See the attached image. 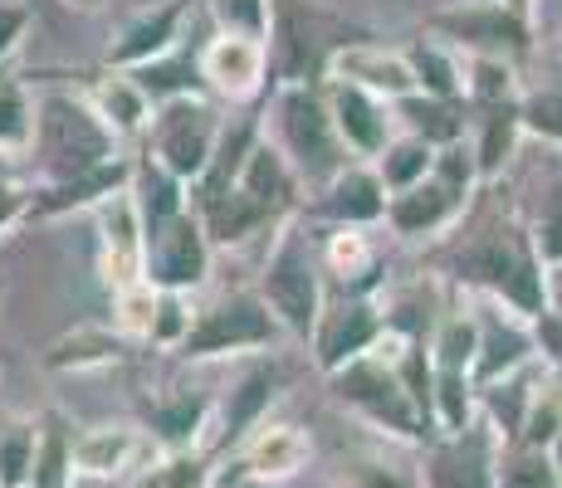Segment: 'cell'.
I'll use <instances>...</instances> for the list:
<instances>
[{
    "mask_svg": "<svg viewBox=\"0 0 562 488\" xmlns=\"http://www.w3.org/2000/svg\"><path fill=\"white\" fill-rule=\"evenodd\" d=\"M450 274L484 288L524 322H533L548 308V269L524 220H494L480 235H470L450 254Z\"/></svg>",
    "mask_w": 562,
    "mask_h": 488,
    "instance_id": "6da1fadb",
    "label": "cell"
},
{
    "mask_svg": "<svg viewBox=\"0 0 562 488\" xmlns=\"http://www.w3.org/2000/svg\"><path fill=\"white\" fill-rule=\"evenodd\" d=\"M123 137L99 117L89 93L74 89H40L35 93V127H30V167L35 186L69 181L79 171H93L103 161L123 157Z\"/></svg>",
    "mask_w": 562,
    "mask_h": 488,
    "instance_id": "7a4b0ae2",
    "label": "cell"
},
{
    "mask_svg": "<svg viewBox=\"0 0 562 488\" xmlns=\"http://www.w3.org/2000/svg\"><path fill=\"white\" fill-rule=\"evenodd\" d=\"M358 39H372V30L338 15L323 0H274L265 35L269 83H313V89H323L333 59Z\"/></svg>",
    "mask_w": 562,
    "mask_h": 488,
    "instance_id": "3957f363",
    "label": "cell"
},
{
    "mask_svg": "<svg viewBox=\"0 0 562 488\" xmlns=\"http://www.w3.org/2000/svg\"><path fill=\"white\" fill-rule=\"evenodd\" d=\"M259 133L274 143V151L289 161L304 191H318L348 167V147H342L333 113L323 103V89L313 83H274L265 103V127Z\"/></svg>",
    "mask_w": 562,
    "mask_h": 488,
    "instance_id": "277c9868",
    "label": "cell"
},
{
    "mask_svg": "<svg viewBox=\"0 0 562 488\" xmlns=\"http://www.w3.org/2000/svg\"><path fill=\"white\" fill-rule=\"evenodd\" d=\"M259 298L269 303V313L279 318L284 338L304 342L313 338V322L323 313V259H318V245L304 235L299 220H284L274 230V249L265 254V269H259Z\"/></svg>",
    "mask_w": 562,
    "mask_h": 488,
    "instance_id": "5b68a950",
    "label": "cell"
},
{
    "mask_svg": "<svg viewBox=\"0 0 562 488\" xmlns=\"http://www.w3.org/2000/svg\"><path fill=\"white\" fill-rule=\"evenodd\" d=\"M474 191H480V167H474L470 143L460 137V143L436 151V167H430L426 181L386 195L382 220L392 225V235H402V240H426V235H440L460 220Z\"/></svg>",
    "mask_w": 562,
    "mask_h": 488,
    "instance_id": "8992f818",
    "label": "cell"
},
{
    "mask_svg": "<svg viewBox=\"0 0 562 488\" xmlns=\"http://www.w3.org/2000/svg\"><path fill=\"white\" fill-rule=\"evenodd\" d=\"M328 382H333V390H338L342 406H352L367 425H376L382 435L411 440V444H426L430 440L382 342H376L367 356H358V362H348L342 372H333Z\"/></svg>",
    "mask_w": 562,
    "mask_h": 488,
    "instance_id": "52a82bcc",
    "label": "cell"
},
{
    "mask_svg": "<svg viewBox=\"0 0 562 488\" xmlns=\"http://www.w3.org/2000/svg\"><path fill=\"white\" fill-rule=\"evenodd\" d=\"M279 342H284V328L259 293H225L221 303L191 318V332L181 338L177 352L187 362H215V356L240 352H274Z\"/></svg>",
    "mask_w": 562,
    "mask_h": 488,
    "instance_id": "ba28073f",
    "label": "cell"
},
{
    "mask_svg": "<svg viewBox=\"0 0 562 488\" xmlns=\"http://www.w3.org/2000/svg\"><path fill=\"white\" fill-rule=\"evenodd\" d=\"M221 113L205 103L201 93H187V98H167V103L153 107V123H147V157L157 167H167L177 181H196L211 161L215 143H221Z\"/></svg>",
    "mask_w": 562,
    "mask_h": 488,
    "instance_id": "9c48e42d",
    "label": "cell"
},
{
    "mask_svg": "<svg viewBox=\"0 0 562 488\" xmlns=\"http://www.w3.org/2000/svg\"><path fill=\"white\" fill-rule=\"evenodd\" d=\"M211 240H205L201 215L181 211L161 225H147L143 230V279L153 288H171V293H191L205 284L211 274Z\"/></svg>",
    "mask_w": 562,
    "mask_h": 488,
    "instance_id": "30bf717a",
    "label": "cell"
},
{
    "mask_svg": "<svg viewBox=\"0 0 562 488\" xmlns=\"http://www.w3.org/2000/svg\"><path fill=\"white\" fill-rule=\"evenodd\" d=\"M382 338H386V313L372 303V293H333V298H323V313L313 322L308 352L318 362V372L333 376L348 362L367 356Z\"/></svg>",
    "mask_w": 562,
    "mask_h": 488,
    "instance_id": "8fae6325",
    "label": "cell"
},
{
    "mask_svg": "<svg viewBox=\"0 0 562 488\" xmlns=\"http://www.w3.org/2000/svg\"><path fill=\"white\" fill-rule=\"evenodd\" d=\"M426 30L450 49L464 54H524L528 49V15L499 5V0H464V5L436 10Z\"/></svg>",
    "mask_w": 562,
    "mask_h": 488,
    "instance_id": "7c38bea8",
    "label": "cell"
},
{
    "mask_svg": "<svg viewBox=\"0 0 562 488\" xmlns=\"http://www.w3.org/2000/svg\"><path fill=\"white\" fill-rule=\"evenodd\" d=\"M499 440L484 420H470L456 435H436L420 459V488H494Z\"/></svg>",
    "mask_w": 562,
    "mask_h": 488,
    "instance_id": "4fadbf2b",
    "label": "cell"
},
{
    "mask_svg": "<svg viewBox=\"0 0 562 488\" xmlns=\"http://www.w3.org/2000/svg\"><path fill=\"white\" fill-rule=\"evenodd\" d=\"M196 69H201L205 89L231 98V103H245V98L269 89V49H265V39L231 35V30H221L215 39H205L201 54H196Z\"/></svg>",
    "mask_w": 562,
    "mask_h": 488,
    "instance_id": "5bb4252c",
    "label": "cell"
},
{
    "mask_svg": "<svg viewBox=\"0 0 562 488\" xmlns=\"http://www.w3.org/2000/svg\"><path fill=\"white\" fill-rule=\"evenodd\" d=\"M187 15H191V0H157V5H143L133 20H123V30L113 35V45L103 54V69H143V64L171 54L181 45Z\"/></svg>",
    "mask_w": 562,
    "mask_h": 488,
    "instance_id": "9a60e30c",
    "label": "cell"
},
{
    "mask_svg": "<svg viewBox=\"0 0 562 488\" xmlns=\"http://www.w3.org/2000/svg\"><path fill=\"white\" fill-rule=\"evenodd\" d=\"M99 220V264L108 288H127L143 279V215H137L133 191H117L93 205Z\"/></svg>",
    "mask_w": 562,
    "mask_h": 488,
    "instance_id": "2e32d148",
    "label": "cell"
},
{
    "mask_svg": "<svg viewBox=\"0 0 562 488\" xmlns=\"http://www.w3.org/2000/svg\"><path fill=\"white\" fill-rule=\"evenodd\" d=\"M323 103H328L333 113V127H338L342 147H348V157H362L372 161L376 151L392 143V103H382V98H372L358 83H342V79H328L323 83Z\"/></svg>",
    "mask_w": 562,
    "mask_h": 488,
    "instance_id": "e0dca14e",
    "label": "cell"
},
{
    "mask_svg": "<svg viewBox=\"0 0 562 488\" xmlns=\"http://www.w3.org/2000/svg\"><path fill=\"white\" fill-rule=\"evenodd\" d=\"M279 386H284V366L279 362H255L240 382L225 390L221 406H215V416H211L215 444H221V450H235V444L250 440L255 430L265 425L269 406L279 400Z\"/></svg>",
    "mask_w": 562,
    "mask_h": 488,
    "instance_id": "ac0fdd59",
    "label": "cell"
},
{
    "mask_svg": "<svg viewBox=\"0 0 562 488\" xmlns=\"http://www.w3.org/2000/svg\"><path fill=\"white\" fill-rule=\"evenodd\" d=\"M313 459V440L299 425H259L245 444H235V464L225 479L284 484Z\"/></svg>",
    "mask_w": 562,
    "mask_h": 488,
    "instance_id": "d6986e66",
    "label": "cell"
},
{
    "mask_svg": "<svg viewBox=\"0 0 562 488\" xmlns=\"http://www.w3.org/2000/svg\"><path fill=\"white\" fill-rule=\"evenodd\" d=\"M235 191L250 195V201H255L274 225L294 220L299 205H304V201H299V195H304V186H299V177L289 171V161L279 157L274 143H269L265 133H259V137H255V147L245 151L240 177H235Z\"/></svg>",
    "mask_w": 562,
    "mask_h": 488,
    "instance_id": "ffe728a7",
    "label": "cell"
},
{
    "mask_svg": "<svg viewBox=\"0 0 562 488\" xmlns=\"http://www.w3.org/2000/svg\"><path fill=\"white\" fill-rule=\"evenodd\" d=\"M313 211L328 225H358V230H367V225H376L386 215V186L372 171V161H348L328 186L313 191Z\"/></svg>",
    "mask_w": 562,
    "mask_h": 488,
    "instance_id": "44dd1931",
    "label": "cell"
},
{
    "mask_svg": "<svg viewBox=\"0 0 562 488\" xmlns=\"http://www.w3.org/2000/svg\"><path fill=\"white\" fill-rule=\"evenodd\" d=\"M480 318V356H474V386H490L509 372H524L533 362V328L518 313H509L504 303L474 313Z\"/></svg>",
    "mask_w": 562,
    "mask_h": 488,
    "instance_id": "7402d4cb",
    "label": "cell"
},
{
    "mask_svg": "<svg viewBox=\"0 0 562 488\" xmlns=\"http://www.w3.org/2000/svg\"><path fill=\"white\" fill-rule=\"evenodd\" d=\"M133 181V157H113L93 171H79L69 181H49V186H35L30 195V220H59V215L74 211H93L99 201L117 195Z\"/></svg>",
    "mask_w": 562,
    "mask_h": 488,
    "instance_id": "603a6c76",
    "label": "cell"
},
{
    "mask_svg": "<svg viewBox=\"0 0 562 488\" xmlns=\"http://www.w3.org/2000/svg\"><path fill=\"white\" fill-rule=\"evenodd\" d=\"M328 79H342V83H358L372 98H382V103H396V98L416 93V79H411V64L402 49H386L372 39H358V45H348L333 59Z\"/></svg>",
    "mask_w": 562,
    "mask_h": 488,
    "instance_id": "cb8c5ba5",
    "label": "cell"
},
{
    "mask_svg": "<svg viewBox=\"0 0 562 488\" xmlns=\"http://www.w3.org/2000/svg\"><path fill=\"white\" fill-rule=\"evenodd\" d=\"M215 400L196 396V390H167V396H153L143 406V435L157 444V450H201L205 430H211Z\"/></svg>",
    "mask_w": 562,
    "mask_h": 488,
    "instance_id": "d4e9b609",
    "label": "cell"
},
{
    "mask_svg": "<svg viewBox=\"0 0 562 488\" xmlns=\"http://www.w3.org/2000/svg\"><path fill=\"white\" fill-rule=\"evenodd\" d=\"M127 342L117 328H103V322H79L69 328L64 338H54L40 356V366L54 376H69V372H99V366H117L127 356Z\"/></svg>",
    "mask_w": 562,
    "mask_h": 488,
    "instance_id": "484cf974",
    "label": "cell"
},
{
    "mask_svg": "<svg viewBox=\"0 0 562 488\" xmlns=\"http://www.w3.org/2000/svg\"><path fill=\"white\" fill-rule=\"evenodd\" d=\"M143 430L127 425H89L74 435V469L93 474V479H117V474H137V459L147 450Z\"/></svg>",
    "mask_w": 562,
    "mask_h": 488,
    "instance_id": "4316f807",
    "label": "cell"
},
{
    "mask_svg": "<svg viewBox=\"0 0 562 488\" xmlns=\"http://www.w3.org/2000/svg\"><path fill=\"white\" fill-rule=\"evenodd\" d=\"M318 259H323V274L338 279L342 293H372L376 274H382V259H376L372 240L358 225H333L318 245Z\"/></svg>",
    "mask_w": 562,
    "mask_h": 488,
    "instance_id": "83f0119b",
    "label": "cell"
},
{
    "mask_svg": "<svg viewBox=\"0 0 562 488\" xmlns=\"http://www.w3.org/2000/svg\"><path fill=\"white\" fill-rule=\"evenodd\" d=\"M518 137H524V123H518V98H514V103L474 107L470 151H474V167H480V186H490V181L504 177V167H509Z\"/></svg>",
    "mask_w": 562,
    "mask_h": 488,
    "instance_id": "f1b7e54d",
    "label": "cell"
},
{
    "mask_svg": "<svg viewBox=\"0 0 562 488\" xmlns=\"http://www.w3.org/2000/svg\"><path fill=\"white\" fill-rule=\"evenodd\" d=\"M74 425L64 410H45L35 420V459L25 488H74Z\"/></svg>",
    "mask_w": 562,
    "mask_h": 488,
    "instance_id": "f546056e",
    "label": "cell"
},
{
    "mask_svg": "<svg viewBox=\"0 0 562 488\" xmlns=\"http://www.w3.org/2000/svg\"><path fill=\"white\" fill-rule=\"evenodd\" d=\"M392 123H402V133L411 137H426L430 147H450L464 137V98L406 93L392 103Z\"/></svg>",
    "mask_w": 562,
    "mask_h": 488,
    "instance_id": "4dcf8cb0",
    "label": "cell"
},
{
    "mask_svg": "<svg viewBox=\"0 0 562 488\" xmlns=\"http://www.w3.org/2000/svg\"><path fill=\"white\" fill-rule=\"evenodd\" d=\"M89 103L99 107V117L117 137H143L147 123H153V103L133 83V73H123V69H103L89 89Z\"/></svg>",
    "mask_w": 562,
    "mask_h": 488,
    "instance_id": "1f68e13d",
    "label": "cell"
},
{
    "mask_svg": "<svg viewBox=\"0 0 562 488\" xmlns=\"http://www.w3.org/2000/svg\"><path fill=\"white\" fill-rule=\"evenodd\" d=\"M127 191H133L137 201V215H143V230L147 225H161L171 220V215L187 211V181H177L167 167H157L153 157H133V181H127Z\"/></svg>",
    "mask_w": 562,
    "mask_h": 488,
    "instance_id": "d6a6232c",
    "label": "cell"
},
{
    "mask_svg": "<svg viewBox=\"0 0 562 488\" xmlns=\"http://www.w3.org/2000/svg\"><path fill=\"white\" fill-rule=\"evenodd\" d=\"M406 64H411V79H416V93H430V98H464V64H460V49L440 45L436 35L430 39H416L406 45Z\"/></svg>",
    "mask_w": 562,
    "mask_h": 488,
    "instance_id": "836d02e7",
    "label": "cell"
},
{
    "mask_svg": "<svg viewBox=\"0 0 562 488\" xmlns=\"http://www.w3.org/2000/svg\"><path fill=\"white\" fill-rule=\"evenodd\" d=\"M426 347H430V366L474 376V356H480V318H474V313H446V318H436Z\"/></svg>",
    "mask_w": 562,
    "mask_h": 488,
    "instance_id": "e575fe53",
    "label": "cell"
},
{
    "mask_svg": "<svg viewBox=\"0 0 562 488\" xmlns=\"http://www.w3.org/2000/svg\"><path fill=\"white\" fill-rule=\"evenodd\" d=\"M436 151L440 147H430L426 137H392L382 151L372 157V171L382 177V186L386 195H396V191H406V186H416V181H426L430 177V167H436Z\"/></svg>",
    "mask_w": 562,
    "mask_h": 488,
    "instance_id": "d590c367",
    "label": "cell"
},
{
    "mask_svg": "<svg viewBox=\"0 0 562 488\" xmlns=\"http://www.w3.org/2000/svg\"><path fill=\"white\" fill-rule=\"evenodd\" d=\"M464 103L490 107V103H514L518 93V69L509 54H464Z\"/></svg>",
    "mask_w": 562,
    "mask_h": 488,
    "instance_id": "8d00e7d4",
    "label": "cell"
},
{
    "mask_svg": "<svg viewBox=\"0 0 562 488\" xmlns=\"http://www.w3.org/2000/svg\"><path fill=\"white\" fill-rule=\"evenodd\" d=\"M123 73H133V83L147 93V103H167V98H187V93H196L201 89V69H196V54H187V49H171V54H161V59L153 64H143V69H123Z\"/></svg>",
    "mask_w": 562,
    "mask_h": 488,
    "instance_id": "74e56055",
    "label": "cell"
},
{
    "mask_svg": "<svg viewBox=\"0 0 562 488\" xmlns=\"http://www.w3.org/2000/svg\"><path fill=\"white\" fill-rule=\"evenodd\" d=\"M215 484V469L201 450H161L153 464L137 469L133 488H211Z\"/></svg>",
    "mask_w": 562,
    "mask_h": 488,
    "instance_id": "f35d334b",
    "label": "cell"
},
{
    "mask_svg": "<svg viewBox=\"0 0 562 488\" xmlns=\"http://www.w3.org/2000/svg\"><path fill=\"white\" fill-rule=\"evenodd\" d=\"M494 488H562L548 450L533 444H499V469H494Z\"/></svg>",
    "mask_w": 562,
    "mask_h": 488,
    "instance_id": "ab89813d",
    "label": "cell"
},
{
    "mask_svg": "<svg viewBox=\"0 0 562 488\" xmlns=\"http://www.w3.org/2000/svg\"><path fill=\"white\" fill-rule=\"evenodd\" d=\"M30 127H35V93L20 79L0 73V151L25 157L30 151Z\"/></svg>",
    "mask_w": 562,
    "mask_h": 488,
    "instance_id": "60d3db41",
    "label": "cell"
},
{
    "mask_svg": "<svg viewBox=\"0 0 562 488\" xmlns=\"http://www.w3.org/2000/svg\"><path fill=\"white\" fill-rule=\"evenodd\" d=\"M562 435V390L558 386H533V400H528L524 430H518L514 444H533V450H548Z\"/></svg>",
    "mask_w": 562,
    "mask_h": 488,
    "instance_id": "b9f144b4",
    "label": "cell"
},
{
    "mask_svg": "<svg viewBox=\"0 0 562 488\" xmlns=\"http://www.w3.org/2000/svg\"><path fill=\"white\" fill-rule=\"evenodd\" d=\"M191 318H196V308L187 303V293L157 288V303H153V328H147V342L161 347V352H177L181 338L191 332Z\"/></svg>",
    "mask_w": 562,
    "mask_h": 488,
    "instance_id": "7bdbcfd3",
    "label": "cell"
},
{
    "mask_svg": "<svg viewBox=\"0 0 562 488\" xmlns=\"http://www.w3.org/2000/svg\"><path fill=\"white\" fill-rule=\"evenodd\" d=\"M35 459V420H10L0 430V488H25Z\"/></svg>",
    "mask_w": 562,
    "mask_h": 488,
    "instance_id": "ee69618b",
    "label": "cell"
},
{
    "mask_svg": "<svg viewBox=\"0 0 562 488\" xmlns=\"http://www.w3.org/2000/svg\"><path fill=\"white\" fill-rule=\"evenodd\" d=\"M518 123L538 143L562 147V89H533L518 98Z\"/></svg>",
    "mask_w": 562,
    "mask_h": 488,
    "instance_id": "f6af8a7d",
    "label": "cell"
},
{
    "mask_svg": "<svg viewBox=\"0 0 562 488\" xmlns=\"http://www.w3.org/2000/svg\"><path fill=\"white\" fill-rule=\"evenodd\" d=\"M153 303H157V288L147 279L127 288H113V328L123 338H143L147 342V328H153Z\"/></svg>",
    "mask_w": 562,
    "mask_h": 488,
    "instance_id": "bcb514c9",
    "label": "cell"
},
{
    "mask_svg": "<svg viewBox=\"0 0 562 488\" xmlns=\"http://www.w3.org/2000/svg\"><path fill=\"white\" fill-rule=\"evenodd\" d=\"M348 479L352 488H420V469L386 459V454H358V459H348Z\"/></svg>",
    "mask_w": 562,
    "mask_h": 488,
    "instance_id": "7dc6e473",
    "label": "cell"
},
{
    "mask_svg": "<svg viewBox=\"0 0 562 488\" xmlns=\"http://www.w3.org/2000/svg\"><path fill=\"white\" fill-rule=\"evenodd\" d=\"M211 15H215V25L231 30V35L265 39L269 15H274V0H211Z\"/></svg>",
    "mask_w": 562,
    "mask_h": 488,
    "instance_id": "c3c4849f",
    "label": "cell"
},
{
    "mask_svg": "<svg viewBox=\"0 0 562 488\" xmlns=\"http://www.w3.org/2000/svg\"><path fill=\"white\" fill-rule=\"evenodd\" d=\"M30 195H35V186H30L20 171L0 177V235H10L15 225L30 220Z\"/></svg>",
    "mask_w": 562,
    "mask_h": 488,
    "instance_id": "681fc988",
    "label": "cell"
},
{
    "mask_svg": "<svg viewBox=\"0 0 562 488\" xmlns=\"http://www.w3.org/2000/svg\"><path fill=\"white\" fill-rule=\"evenodd\" d=\"M30 25H35L30 5H20V0H0V69H5L10 54L20 49V39L30 35Z\"/></svg>",
    "mask_w": 562,
    "mask_h": 488,
    "instance_id": "f907efd6",
    "label": "cell"
},
{
    "mask_svg": "<svg viewBox=\"0 0 562 488\" xmlns=\"http://www.w3.org/2000/svg\"><path fill=\"white\" fill-rule=\"evenodd\" d=\"M533 245H538V254H543L548 264H562V195H558L553 205H548L543 215H538Z\"/></svg>",
    "mask_w": 562,
    "mask_h": 488,
    "instance_id": "816d5d0a",
    "label": "cell"
},
{
    "mask_svg": "<svg viewBox=\"0 0 562 488\" xmlns=\"http://www.w3.org/2000/svg\"><path fill=\"white\" fill-rule=\"evenodd\" d=\"M548 313L562 318V264L548 269Z\"/></svg>",
    "mask_w": 562,
    "mask_h": 488,
    "instance_id": "f5cc1de1",
    "label": "cell"
},
{
    "mask_svg": "<svg viewBox=\"0 0 562 488\" xmlns=\"http://www.w3.org/2000/svg\"><path fill=\"white\" fill-rule=\"evenodd\" d=\"M548 459H553V469H558V479H562V435L548 444Z\"/></svg>",
    "mask_w": 562,
    "mask_h": 488,
    "instance_id": "db71d44e",
    "label": "cell"
},
{
    "mask_svg": "<svg viewBox=\"0 0 562 488\" xmlns=\"http://www.w3.org/2000/svg\"><path fill=\"white\" fill-rule=\"evenodd\" d=\"M64 5H74V10H103L108 0H64Z\"/></svg>",
    "mask_w": 562,
    "mask_h": 488,
    "instance_id": "11a10c76",
    "label": "cell"
},
{
    "mask_svg": "<svg viewBox=\"0 0 562 488\" xmlns=\"http://www.w3.org/2000/svg\"><path fill=\"white\" fill-rule=\"evenodd\" d=\"M0 298H5V279H0Z\"/></svg>",
    "mask_w": 562,
    "mask_h": 488,
    "instance_id": "9f6ffc18",
    "label": "cell"
}]
</instances>
